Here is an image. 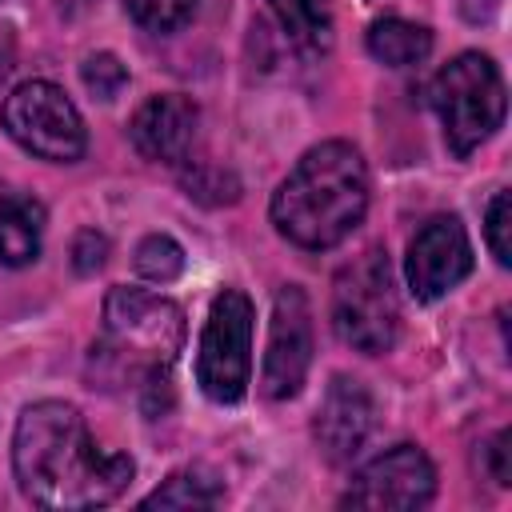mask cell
I'll use <instances>...</instances> for the list:
<instances>
[{"mask_svg": "<svg viewBox=\"0 0 512 512\" xmlns=\"http://www.w3.org/2000/svg\"><path fill=\"white\" fill-rule=\"evenodd\" d=\"M12 56H16V40H12V28H0V76L12 68Z\"/></svg>", "mask_w": 512, "mask_h": 512, "instance_id": "cb8c5ba5", "label": "cell"}, {"mask_svg": "<svg viewBox=\"0 0 512 512\" xmlns=\"http://www.w3.org/2000/svg\"><path fill=\"white\" fill-rule=\"evenodd\" d=\"M508 440H512L508 428L488 440V472H492L496 484H508Z\"/></svg>", "mask_w": 512, "mask_h": 512, "instance_id": "7402d4cb", "label": "cell"}, {"mask_svg": "<svg viewBox=\"0 0 512 512\" xmlns=\"http://www.w3.org/2000/svg\"><path fill=\"white\" fill-rule=\"evenodd\" d=\"M104 256H108V240H104L96 228L76 232V240H72V268H76L80 276L100 272V268H104Z\"/></svg>", "mask_w": 512, "mask_h": 512, "instance_id": "44dd1931", "label": "cell"}, {"mask_svg": "<svg viewBox=\"0 0 512 512\" xmlns=\"http://www.w3.org/2000/svg\"><path fill=\"white\" fill-rule=\"evenodd\" d=\"M124 12L144 28V32H176L192 20L196 0H124Z\"/></svg>", "mask_w": 512, "mask_h": 512, "instance_id": "ac0fdd59", "label": "cell"}, {"mask_svg": "<svg viewBox=\"0 0 512 512\" xmlns=\"http://www.w3.org/2000/svg\"><path fill=\"white\" fill-rule=\"evenodd\" d=\"M12 472L36 508L80 512L120 500L136 476L132 456L108 452L64 400H36L12 432Z\"/></svg>", "mask_w": 512, "mask_h": 512, "instance_id": "6da1fadb", "label": "cell"}, {"mask_svg": "<svg viewBox=\"0 0 512 512\" xmlns=\"http://www.w3.org/2000/svg\"><path fill=\"white\" fill-rule=\"evenodd\" d=\"M224 500V480L200 464L172 472L156 492L140 500V508H212Z\"/></svg>", "mask_w": 512, "mask_h": 512, "instance_id": "9a60e30c", "label": "cell"}, {"mask_svg": "<svg viewBox=\"0 0 512 512\" xmlns=\"http://www.w3.org/2000/svg\"><path fill=\"white\" fill-rule=\"evenodd\" d=\"M268 8L276 12V20L284 24V32L308 48V52H320L328 48L332 40V12H328V0H268Z\"/></svg>", "mask_w": 512, "mask_h": 512, "instance_id": "2e32d148", "label": "cell"}, {"mask_svg": "<svg viewBox=\"0 0 512 512\" xmlns=\"http://www.w3.org/2000/svg\"><path fill=\"white\" fill-rule=\"evenodd\" d=\"M132 264H136V272H140L144 280L168 284V280H176V276L184 272V248H180L172 236L152 232V236H144V240L136 244Z\"/></svg>", "mask_w": 512, "mask_h": 512, "instance_id": "e0dca14e", "label": "cell"}, {"mask_svg": "<svg viewBox=\"0 0 512 512\" xmlns=\"http://www.w3.org/2000/svg\"><path fill=\"white\" fill-rule=\"evenodd\" d=\"M472 272V240L456 216H432L408 244L404 280L420 304L448 296Z\"/></svg>", "mask_w": 512, "mask_h": 512, "instance_id": "30bf717a", "label": "cell"}, {"mask_svg": "<svg viewBox=\"0 0 512 512\" xmlns=\"http://www.w3.org/2000/svg\"><path fill=\"white\" fill-rule=\"evenodd\" d=\"M272 224L296 248H336L368 212V168L348 140L308 148L272 192Z\"/></svg>", "mask_w": 512, "mask_h": 512, "instance_id": "7a4b0ae2", "label": "cell"}, {"mask_svg": "<svg viewBox=\"0 0 512 512\" xmlns=\"http://www.w3.org/2000/svg\"><path fill=\"white\" fill-rule=\"evenodd\" d=\"M496 8H500V0H460V12L468 24H488L496 16Z\"/></svg>", "mask_w": 512, "mask_h": 512, "instance_id": "603a6c76", "label": "cell"}, {"mask_svg": "<svg viewBox=\"0 0 512 512\" xmlns=\"http://www.w3.org/2000/svg\"><path fill=\"white\" fill-rule=\"evenodd\" d=\"M372 428H376L372 392L356 376H332L324 388V400L316 408V420H312V436H316L320 452L332 464H348L352 456H360Z\"/></svg>", "mask_w": 512, "mask_h": 512, "instance_id": "8fae6325", "label": "cell"}, {"mask_svg": "<svg viewBox=\"0 0 512 512\" xmlns=\"http://www.w3.org/2000/svg\"><path fill=\"white\" fill-rule=\"evenodd\" d=\"M0 124L24 152L52 164H72L88 148L76 104L52 80H24L20 88H12L0 108Z\"/></svg>", "mask_w": 512, "mask_h": 512, "instance_id": "52a82bcc", "label": "cell"}, {"mask_svg": "<svg viewBox=\"0 0 512 512\" xmlns=\"http://www.w3.org/2000/svg\"><path fill=\"white\" fill-rule=\"evenodd\" d=\"M44 240V204L24 188L0 180V264L24 268L40 256Z\"/></svg>", "mask_w": 512, "mask_h": 512, "instance_id": "4fadbf2b", "label": "cell"}, {"mask_svg": "<svg viewBox=\"0 0 512 512\" xmlns=\"http://www.w3.org/2000/svg\"><path fill=\"white\" fill-rule=\"evenodd\" d=\"M504 76L484 52L452 56L432 80V108L452 156L476 152L504 124Z\"/></svg>", "mask_w": 512, "mask_h": 512, "instance_id": "5b68a950", "label": "cell"}, {"mask_svg": "<svg viewBox=\"0 0 512 512\" xmlns=\"http://www.w3.org/2000/svg\"><path fill=\"white\" fill-rule=\"evenodd\" d=\"M368 52L388 64V68H412L420 60H428L432 52V32L424 24L400 20V16H384L368 28Z\"/></svg>", "mask_w": 512, "mask_h": 512, "instance_id": "5bb4252c", "label": "cell"}, {"mask_svg": "<svg viewBox=\"0 0 512 512\" xmlns=\"http://www.w3.org/2000/svg\"><path fill=\"white\" fill-rule=\"evenodd\" d=\"M196 128H200V108L180 92H160L136 108L128 136L144 160L180 164L196 144Z\"/></svg>", "mask_w": 512, "mask_h": 512, "instance_id": "7c38bea8", "label": "cell"}, {"mask_svg": "<svg viewBox=\"0 0 512 512\" xmlns=\"http://www.w3.org/2000/svg\"><path fill=\"white\" fill-rule=\"evenodd\" d=\"M508 228H512V204H508V192L500 188L488 208H484V236H488V248L496 256V264H512V244H508Z\"/></svg>", "mask_w": 512, "mask_h": 512, "instance_id": "ffe728a7", "label": "cell"}, {"mask_svg": "<svg viewBox=\"0 0 512 512\" xmlns=\"http://www.w3.org/2000/svg\"><path fill=\"white\" fill-rule=\"evenodd\" d=\"M252 328L256 312L240 288L216 292L200 348H196V384L216 404H236L252 380Z\"/></svg>", "mask_w": 512, "mask_h": 512, "instance_id": "8992f818", "label": "cell"}, {"mask_svg": "<svg viewBox=\"0 0 512 512\" xmlns=\"http://www.w3.org/2000/svg\"><path fill=\"white\" fill-rule=\"evenodd\" d=\"M96 0H60V12L64 16H80V12H88Z\"/></svg>", "mask_w": 512, "mask_h": 512, "instance_id": "d4e9b609", "label": "cell"}, {"mask_svg": "<svg viewBox=\"0 0 512 512\" xmlns=\"http://www.w3.org/2000/svg\"><path fill=\"white\" fill-rule=\"evenodd\" d=\"M436 496V468L424 448L416 444H396L380 456H372L348 484L344 508H364V512H412L424 508Z\"/></svg>", "mask_w": 512, "mask_h": 512, "instance_id": "ba28073f", "label": "cell"}, {"mask_svg": "<svg viewBox=\"0 0 512 512\" xmlns=\"http://www.w3.org/2000/svg\"><path fill=\"white\" fill-rule=\"evenodd\" d=\"M80 80H84V88H88L92 96L112 100V96L128 84V68H124L112 52H96V56H88V60L80 64Z\"/></svg>", "mask_w": 512, "mask_h": 512, "instance_id": "d6986e66", "label": "cell"}, {"mask_svg": "<svg viewBox=\"0 0 512 512\" xmlns=\"http://www.w3.org/2000/svg\"><path fill=\"white\" fill-rule=\"evenodd\" d=\"M184 348V312L176 300L148 288H112L104 296V324L88 356L100 388H132L144 400L168 388V372Z\"/></svg>", "mask_w": 512, "mask_h": 512, "instance_id": "3957f363", "label": "cell"}, {"mask_svg": "<svg viewBox=\"0 0 512 512\" xmlns=\"http://www.w3.org/2000/svg\"><path fill=\"white\" fill-rule=\"evenodd\" d=\"M332 328L348 348H356L364 356H380L396 344L400 296H396L388 252L380 244L364 248L360 256H352L336 272V280H332Z\"/></svg>", "mask_w": 512, "mask_h": 512, "instance_id": "277c9868", "label": "cell"}, {"mask_svg": "<svg viewBox=\"0 0 512 512\" xmlns=\"http://www.w3.org/2000/svg\"><path fill=\"white\" fill-rule=\"evenodd\" d=\"M312 364V304L300 284H284L272 300L268 348L260 368V388L268 400H288L300 392Z\"/></svg>", "mask_w": 512, "mask_h": 512, "instance_id": "9c48e42d", "label": "cell"}]
</instances>
